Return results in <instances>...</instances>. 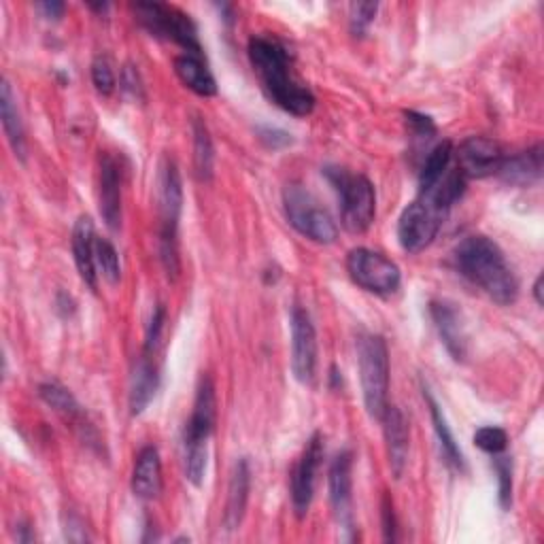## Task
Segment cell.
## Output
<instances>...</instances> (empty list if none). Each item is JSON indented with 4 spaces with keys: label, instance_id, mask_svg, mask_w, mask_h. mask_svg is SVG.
<instances>
[{
    "label": "cell",
    "instance_id": "cell-33",
    "mask_svg": "<svg viewBox=\"0 0 544 544\" xmlns=\"http://www.w3.org/2000/svg\"><path fill=\"white\" fill-rule=\"evenodd\" d=\"M92 83H94L96 92L102 96H109L115 90L117 81H115L113 66L105 56H98L92 64Z\"/></svg>",
    "mask_w": 544,
    "mask_h": 544
},
{
    "label": "cell",
    "instance_id": "cell-12",
    "mask_svg": "<svg viewBox=\"0 0 544 544\" xmlns=\"http://www.w3.org/2000/svg\"><path fill=\"white\" fill-rule=\"evenodd\" d=\"M317 368V334L311 315L304 309L292 311V370L302 385H311Z\"/></svg>",
    "mask_w": 544,
    "mask_h": 544
},
{
    "label": "cell",
    "instance_id": "cell-16",
    "mask_svg": "<svg viewBox=\"0 0 544 544\" xmlns=\"http://www.w3.org/2000/svg\"><path fill=\"white\" fill-rule=\"evenodd\" d=\"M100 215L111 230L122 226V168L109 153L100 160Z\"/></svg>",
    "mask_w": 544,
    "mask_h": 544
},
{
    "label": "cell",
    "instance_id": "cell-5",
    "mask_svg": "<svg viewBox=\"0 0 544 544\" xmlns=\"http://www.w3.org/2000/svg\"><path fill=\"white\" fill-rule=\"evenodd\" d=\"M357 364L366 411L372 419L381 421L389 391V353L383 336L362 334L357 338Z\"/></svg>",
    "mask_w": 544,
    "mask_h": 544
},
{
    "label": "cell",
    "instance_id": "cell-38",
    "mask_svg": "<svg viewBox=\"0 0 544 544\" xmlns=\"http://www.w3.org/2000/svg\"><path fill=\"white\" fill-rule=\"evenodd\" d=\"M383 534L387 542H396V513L394 504H391L389 496L383 498Z\"/></svg>",
    "mask_w": 544,
    "mask_h": 544
},
{
    "label": "cell",
    "instance_id": "cell-24",
    "mask_svg": "<svg viewBox=\"0 0 544 544\" xmlns=\"http://www.w3.org/2000/svg\"><path fill=\"white\" fill-rule=\"evenodd\" d=\"M0 119H3V128L13 153L20 160H26V132L9 81H3V85H0Z\"/></svg>",
    "mask_w": 544,
    "mask_h": 544
},
{
    "label": "cell",
    "instance_id": "cell-14",
    "mask_svg": "<svg viewBox=\"0 0 544 544\" xmlns=\"http://www.w3.org/2000/svg\"><path fill=\"white\" fill-rule=\"evenodd\" d=\"M330 502L336 513L338 523L345 530H353V515H351V502H353V455L351 451H343L334 457L330 466Z\"/></svg>",
    "mask_w": 544,
    "mask_h": 544
},
{
    "label": "cell",
    "instance_id": "cell-2",
    "mask_svg": "<svg viewBox=\"0 0 544 544\" xmlns=\"http://www.w3.org/2000/svg\"><path fill=\"white\" fill-rule=\"evenodd\" d=\"M455 264L462 275L502 306L513 304L519 283L502 249L487 236H468L455 249Z\"/></svg>",
    "mask_w": 544,
    "mask_h": 544
},
{
    "label": "cell",
    "instance_id": "cell-21",
    "mask_svg": "<svg viewBox=\"0 0 544 544\" xmlns=\"http://www.w3.org/2000/svg\"><path fill=\"white\" fill-rule=\"evenodd\" d=\"M158 387H160L158 368L151 362V353L143 351L139 362L134 364L130 381V413L134 417L141 415L151 404V400L156 398Z\"/></svg>",
    "mask_w": 544,
    "mask_h": 544
},
{
    "label": "cell",
    "instance_id": "cell-29",
    "mask_svg": "<svg viewBox=\"0 0 544 544\" xmlns=\"http://www.w3.org/2000/svg\"><path fill=\"white\" fill-rule=\"evenodd\" d=\"M94 258H96L98 275L111 285L119 283V279H122V264H119V255H117V249L113 247V243L107 241V238L96 236Z\"/></svg>",
    "mask_w": 544,
    "mask_h": 544
},
{
    "label": "cell",
    "instance_id": "cell-23",
    "mask_svg": "<svg viewBox=\"0 0 544 544\" xmlns=\"http://www.w3.org/2000/svg\"><path fill=\"white\" fill-rule=\"evenodd\" d=\"M175 73L181 79L185 88H190L198 96H215L217 94V81L211 75L207 64L202 62L198 56L181 54L175 58Z\"/></svg>",
    "mask_w": 544,
    "mask_h": 544
},
{
    "label": "cell",
    "instance_id": "cell-25",
    "mask_svg": "<svg viewBox=\"0 0 544 544\" xmlns=\"http://www.w3.org/2000/svg\"><path fill=\"white\" fill-rule=\"evenodd\" d=\"M423 398H425V402H428L430 417H432V423H434V432H436V436H438L442 455L447 457V462H449L455 470L464 472V470H466L464 455H462V449L457 447V442H455V438H453V432H451L449 423H447V419H445V413H442V408L438 406V402L434 400V396H432L430 391L425 389V387H423Z\"/></svg>",
    "mask_w": 544,
    "mask_h": 544
},
{
    "label": "cell",
    "instance_id": "cell-3",
    "mask_svg": "<svg viewBox=\"0 0 544 544\" xmlns=\"http://www.w3.org/2000/svg\"><path fill=\"white\" fill-rule=\"evenodd\" d=\"M215 385L211 377L202 374L192 415L185 423L183 432V457H185V479L194 487L204 483V472H207L209 457V438L215 428Z\"/></svg>",
    "mask_w": 544,
    "mask_h": 544
},
{
    "label": "cell",
    "instance_id": "cell-8",
    "mask_svg": "<svg viewBox=\"0 0 544 544\" xmlns=\"http://www.w3.org/2000/svg\"><path fill=\"white\" fill-rule=\"evenodd\" d=\"M134 13L136 20H139V24L151 37L173 41L185 49V54L202 58L198 30L190 15L164 3H136Z\"/></svg>",
    "mask_w": 544,
    "mask_h": 544
},
{
    "label": "cell",
    "instance_id": "cell-32",
    "mask_svg": "<svg viewBox=\"0 0 544 544\" xmlns=\"http://www.w3.org/2000/svg\"><path fill=\"white\" fill-rule=\"evenodd\" d=\"M379 5L377 3H353L349 9V24L355 37H364L370 24L377 17Z\"/></svg>",
    "mask_w": 544,
    "mask_h": 544
},
{
    "label": "cell",
    "instance_id": "cell-27",
    "mask_svg": "<svg viewBox=\"0 0 544 544\" xmlns=\"http://www.w3.org/2000/svg\"><path fill=\"white\" fill-rule=\"evenodd\" d=\"M451 158H453L451 141H442L430 151V156L428 160H425L419 175V192L428 190V187H432L442 175L447 173L451 166Z\"/></svg>",
    "mask_w": 544,
    "mask_h": 544
},
{
    "label": "cell",
    "instance_id": "cell-15",
    "mask_svg": "<svg viewBox=\"0 0 544 544\" xmlns=\"http://www.w3.org/2000/svg\"><path fill=\"white\" fill-rule=\"evenodd\" d=\"M430 315L442 345H445L449 355L455 362H464L468 355V336L462 313L455 309V304L447 300H438L430 304Z\"/></svg>",
    "mask_w": 544,
    "mask_h": 544
},
{
    "label": "cell",
    "instance_id": "cell-1",
    "mask_svg": "<svg viewBox=\"0 0 544 544\" xmlns=\"http://www.w3.org/2000/svg\"><path fill=\"white\" fill-rule=\"evenodd\" d=\"M249 60L268 98L296 117L311 115L315 96L292 75V60L285 45L270 37H253L249 41Z\"/></svg>",
    "mask_w": 544,
    "mask_h": 544
},
{
    "label": "cell",
    "instance_id": "cell-44",
    "mask_svg": "<svg viewBox=\"0 0 544 544\" xmlns=\"http://www.w3.org/2000/svg\"><path fill=\"white\" fill-rule=\"evenodd\" d=\"M90 9H94V11H107L109 5H107V3H102V5H90Z\"/></svg>",
    "mask_w": 544,
    "mask_h": 544
},
{
    "label": "cell",
    "instance_id": "cell-6",
    "mask_svg": "<svg viewBox=\"0 0 544 544\" xmlns=\"http://www.w3.org/2000/svg\"><path fill=\"white\" fill-rule=\"evenodd\" d=\"M340 200V221L351 234H364L377 215V194L364 175H351L343 168H326Z\"/></svg>",
    "mask_w": 544,
    "mask_h": 544
},
{
    "label": "cell",
    "instance_id": "cell-26",
    "mask_svg": "<svg viewBox=\"0 0 544 544\" xmlns=\"http://www.w3.org/2000/svg\"><path fill=\"white\" fill-rule=\"evenodd\" d=\"M192 132H194V166H196V175L200 181H211L213 177V164H215V149H213V139L209 134L207 124L202 122L200 117H194L192 122Z\"/></svg>",
    "mask_w": 544,
    "mask_h": 544
},
{
    "label": "cell",
    "instance_id": "cell-10",
    "mask_svg": "<svg viewBox=\"0 0 544 544\" xmlns=\"http://www.w3.org/2000/svg\"><path fill=\"white\" fill-rule=\"evenodd\" d=\"M445 217L447 211L436 207L425 196H417V200L402 211L398 221V238L402 249L408 253H421L423 249H428L434 243L440 226L445 224Z\"/></svg>",
    "mask_w": 544,
    "mask_h": 544
},
{
    "label": "cell",
    "instance_id": "cell-42",
    "mask_svg": "<svg viewBox=\"0 0 544 544\" xmlns=\"http://www.w3.org/2000/svg\"><path fill=\"white\" fill-rule=\"evenodd\" d=\"M542 275H538V279H536V283H534V298H536V302L542 306L544 304V298H542Z\"/></svg>",
    "mask_w": 544,
    "mask_h": 544
},
{
    "label": "cell",
    "instance_id": "cell-30",
    "mask_svg": "<svg viewBox=\"0 0 544 544\" xmlns=\"http://www.w3.org/2000/svg\"><path fill=\"white\" fill-rule=\"evenodd\" d=\"M493 468H496L498 474V500L506 510L513 504V459L500 453L493 459Z\"/></svg>",
    "mask_w": 544,
    "mask_h": 544
},
{
    "label": "cell",
    "instance_id": "cell-20",
    "mask_svg": "<svg viewBox=\"0 0 544 544\" xmlns=\"http://www.w3.org/2000/svg\"><path fill=\"white\" fill-rule=\"evenodd\" d=\"M249 491H251V468L247 459L243 457L234 464L228 485V500L224 510V527L228 532L238 530V525L243 523L249 502Z\"/></svg>",
    "mask_w": 544,
    "mask_h": 544
},
{
    "label": "cell",
    "instance_id": "cell-34",
    "mask_svg": "<svg viewBox=\"0 0 544 544\" xmlns=\"http://www.w3.org/2000/svg\"><path fill=\"white\" fill-rule=\"evenodd\" d=\"M164 319H166V313H164V306H156L151 313V319L147 323V334H145V351L147 353H153V349L158 347L160 343V336H162V328H164Z\"/></svg>",
    "mask_w": 544,
    "mask_h": 544
},
{
    "label": "cell",
    "instance_id": "cell-17",
    "mask_svg": "<svg viewBox=\"0 0 544 544\" xmlns=\"http://www.w3.org/2000/svg\"><path fill=\"white\" fill-rule=\"evenodd\" d=\"M381 421H383V432L387 442L389 468H391V474H394L396 479H400L408 464V447H411V442H408V438H411L408 436V421L398 406H387Z\"/></svg>",
    "mask_w": 544,
    "mask_h": 544
},
{
    "label": "cell",
    "instance_id": "cell-7",
    "mask_svg": "<svg viewBox=\"0 0 544 544\" xmlns=\"http://www.w3.org/2000/svg\"><path fill=\"white\" fill-rule=\"evenodd\" d=\"M283 207L289 224L302 236L309 238V241L332 245L338 238L336 221L306 187L298 183L287 185L283 192Z\"/></svg>",
    "mask_w": 544,
    "mask_h": 544
},
{
    "label": "cell",
    "instance_id": "cell-41",
    "mask_svg": "<svg viewBox=\"0 0 544 544\" xmlns=\"http://www.w3.org/2000/svg\"><path fill=\"white\" fill-rule=\"evenodd\" d=\"M58 311H62V315L64 317H68V315H71L73 311H75V302H73V298L71 296H66L64 292H60L58 294Z\"/></svg>",
    "mask_w": 544,
    "mask_h": 544
},
{
    "label": "cell",
    "instance_id": "cell-40",
    "mask_svg": "<svg viewBox=\"0 0 544 544\" xmlns=\"http://www.w3.org/2000/svg\"><path fill=\"white\" fill-rule=\"evenodd\" d=\"M75 532L81 534L83 542H85V540H90L88 532H85V527H83V521H81L79 517H68V523H66V538L71 540V542H75V538H77Z\"/></svg>",
    "mask_w": 544,
    "mask_h": 544
},
{
    "label": "cell",
    "instance_id": "cell-35",
    "mask_svg": "<svg viewBox=\"0 0 544 544\" xmlns=\"http://www.w3.org/2000/svg\"><path fill=\"white\" fill-rule=\"evenodd\" d=\"M258 139L272 151L285 149L287 145H292V134H287L281 128H272V126H260L258 128Z\"/></svg>",
    "mask_w": 544,
    "mask_h": 544
},
{
    "label": "cell",
    "instance_id": "cell-43",
    "mask_svg": "<svg viewBox=\"0 0 544 544\" xmlns=\"http://www.w3.org/2000/svg\"><path fill=\"white\" fill-rule=\"evenodd\" d=\"M28 530H30L28 525H20V534H17V540H20V542H32L34 534H28Z\"/></svg>",
    "mask_w": 544,
    "mask_h": 544
},
{
    "label": "cell",
    "instance_id": "cell-22",
    "mask_svg": "<svg viewBox=\"0 0 544 544\" xmlns=\"http://www.w3.org/2000/svg\"><path fill=\"white\" fill-rule=\"evenodd\" d=\"M498 175L513 185H530L542 175V145H536L517 156L504 158Z\"/></svg>",
    "mask_w": 544,
    "mask_h": 544
},
{
    "label": "cell",
    "instance_id": "cell-19",
    "mask_svg": "<svg viewBox=\"0 0 544 544\" xmlns=\"http://www.w3.org/2000/svg\"><path fill=\"white\" fill-rule=\"evenodd\" d=\"M94 221L88 215H81L73 228V255L75 264L79 270L81 281L90 289H98V270H96V258H94Z\"/></svg>",
    "mask_w": 544,
    "mask_h": 544
},
{
    "label": "cell",
    "instance_id": "cell-31",
    "mask_svg": "<svg viewBox=\"0 0 544 544\" xmlns=\"http://www.w3.org/2000/svg\"><path fill=\"white\" fill-rule=\"evenodd\" d=\"M474 445L489 455H500L508 447V434L496 425H485L474 432Z\"/></svg>",
    "mask_w": 544,
    "mask_h": 544
},
{
    "label": "cell",
    "instance_id": "cell-36",
    "mask_svg": "<svg viewBox=\"0 0 544 544\" xmlns=\"http://www.w3.org/2000/svg\"><path fill=\"white\" fill-rule=\"evenodd\" d=\"M404 117H406L408 128H411V132L415 136H419V139H430V136L436 134V126L432 122V117L421 115L417 111H406Z\"/></svg>",
    "mask_w": 544,
    "mask_h": 544
},
{
    "label": "cell",
    "instance_id": "cell-11",
    "mask_svg": "<svg viewBox=\"0 0 544 544\" xmlns=\"http://www.w3.org/2000/svg\"><path fill=\"white\" fill-rule=\"evenodd\" d=\"M502 147L487 136H470L457 147V170L466 179H485L498 175L504 162Z\"/></svg>",
    "mask_w": 544,
    "mask_h": 544
},
{
    "label": "cell",
    "instance_id": "cell-4",
    "mask_svg": "<svg viewBox=\"0 0 544 544\" xmlns=\"http://www.w3.org/2000/svg\"><path fill=\"white\" fill-rule=\"evenodd\" d=\"M183 209V183L173 160H166L160 170V213H162V228H160V260L168 277L179 275V219Z\"/></svg>",
    "mask_w": 544,
    "mask_h": 544
},
{
    "label": "cell",
    "instance_id": "cell-39",
    "mask_svg": "<svg viewBox=\"0 0 544 544\" xmlns=\"http://www.w3.org/2000/svg\"><path fill=\"white\" fill-rule=\"evenodd\" d=\"M37 9L47 17V20H60L66 11L64 3H58V0H45V3H39Z\"/></svg>",
    "mask_w": 544,
    "mask_h": 544
},
{
    "label": "cell",
    "instance_id": "cell-18",
    "mask_svg": "<svg viewBox=\"0 0 544 544\" xmlns=\"http://www.w3.org/2000/svg\"><path fill=\"white\" fill-rule=\"evenodd\" d=\"M162 462L156 447H143L136 455L134 472H132V491L136 498L156 500L162 493Z\"/></svg>",
    "mask_w": 544,
    "mask_h": 544
},
{
    "label": "cell",
    "instance_id": "cell-28",
    "mask_svg": "<svg viewBox=\"0 0 544 544\" xmlns=\"http://www.w3.org/2000/svg\"><path fill=\"white\" fill-rule=\"evenodd\" d=\"M39 396L41 400L54 408L56 413H60L62 417H68V419H75L79 417V402L75 400V396L71 394V391H68L64 385L60 383H54V381H49V383H43L39 387Z\"/></svg>",
    "mask_w": 544,
    "mask_h": 544
},
{
    "label": "cell",
    "instance_id": "cell-9",
    "mask_svg": "<svg viewBox=\"0 0 544 544\" xmlns=\"http://www.w3.org/2000/svg\"><path fill=\"white\" fill-rule=\"evenodd\" d=\"M347 272L355 285L377 296H389L400 287L402 275L396 262L383 253L360 247L347 255Z\"/></svg>",
    "mask_w": 544,
    "mask_h": 544
},
{
    "label": "cell",
    "instance_id": "cell-13",
    "mask_svg": "<svg viewBox=\"0 0 544 544\" xmlns=\"http://www.w3.org/2000/svg\"><path fill=\"white\" fill-rule=\"evenodd\" d=\"M323 457V438L313 434L306 442V447L292 472V504L298 519L306 517L315 496V476Z\"/></svg>",
    "mask_w": 544,
    "mask_h": 544
},
{
    "label": "cell",
    "instance_id": "cell-37",
    "mask_svg": "<svg viewBox=\"0 0 544 544\" xmlns=\"http://www.w3.org/2000/svg\"><path fill=\"white\" fill-rule=\"evenodd\" d=\"M122 88L132 96V98H145L143 94V81L139 71L134 66H126L122 71Z\"/></svg>",
    "mask_w": 544,
    "mask_h": 544
}]
</instances>
